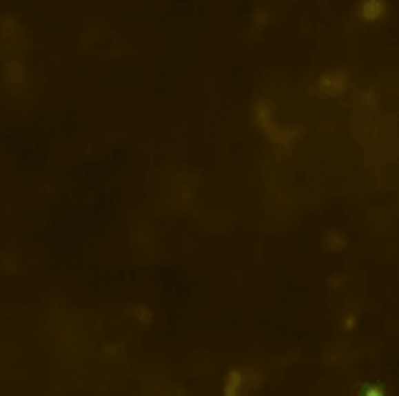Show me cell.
<instances>
[{
	"label": "cell",
	"mask_w": 399,
	"mask_h": 396,
	"mask_svg": "<svg viewBox=\"0 0 399 396\" xmlns=\"http://www.w3.org/2000/svg\"><path fill=\"white\" fill-rule=\"evenodd\" d=\"M364 396H380V391H378V388H369V391H367Z\"/></svg>",
	"instance_id": "obj_2"
},
{
	"label": "cell",
	"mask_w": 399,
	"mask_h": 396,
	"mask_svg": "<svg viewBox=\"0 0 399 396\" xmlns=\"http://www.w3.org/2000/svg\"><path fill=\"white\" fill-rule=\"evenodd\" d=\"M364 8H361V14H364V19H378L383 11H386V6L383 3H361Z\"/></svg>",
	"instance_id": "obj_1"
}]
</instances>
